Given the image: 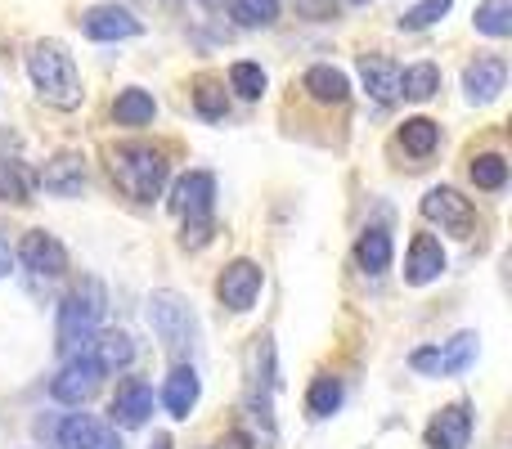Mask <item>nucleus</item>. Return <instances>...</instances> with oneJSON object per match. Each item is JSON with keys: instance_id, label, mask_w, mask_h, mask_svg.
Here are the masks:
<instances>
[{"instance_id": "f257e3e1", "label": "nucleus", "mask_w": 512, "mask_h": 449, "mask_svg": "<svg viewBox=\"0 0 512 449\" xmlns=\"http://www.w3.org/2000/svg\"><path fill=\"white\" fill-rule=\"evenodd\" d=\"M108 171H113L117 189L135 203H153L167 189V153L153 144H117L108 149Z\"/></svg>"}, {"instance_id": "f03ea898", "label": "nucleus", "mask_w": 512, "mask_h": 449, "mask_svg": "<svg viewBox=\"0 0 512 449\" xmlns=\"http://www.w3.org/2000/svg\"><path fill=\"white\" fill-rule=\"evenodd\" d=\"M27 72H32V81H36V90H41L45 104L63 108V113L81 104L77 63H72V54L63 50L59 41H36L32 54H27Z\"/></svg>"}, {"instance_id": "7ed1b4c3", "label": "nucleus", "mask_w": 512, "mask_h": 449, "mask_svg": "<svg viewBox=\"0 0 512 449\" xmlns=\"http://www.w3.org/2000/svg\"><path fill=\"white\" fill-rule=\"evenodd\" d=\"M108 310V292L99 279H81L77 288L63 297L59 306V351L63 355H81L86 342L99 333V319Z\"/></svg>"}, {"instance_id": "20e7f679", "label": "nucleus", "mask_w": 512, "mask_h": 449, "mask_svg": "<svg viewBox=\"0 0 512 449\" xmlns=\"http://www.w3.org/2000/svg\"><path fill=\"white\" fill-rule=\"evenodd\" d=\"M149 324L176 360H185V355L194 351V337H198L194 310H189V301L180 297V292H153L149 297Z\"/></svg>"}, {"instance_id": "39448f33", "label": "nucleus", "mask_w": 512, "mask_h": 449, "mask_svg": "<svg viewBox=\"0 0 512 449\" xmlns=\"http://www.w3.org/2000/svg\"><path fill=\"white\" fill-rule=\"evenodd\" d=\"M423 216L432 225L459 234V238H468L472 229H477V207H472L468 198L459 194V189H432V194L423 198Z\"/></svg>"}, {"instance_id": "423d86ee", "label": "nucleus", "mask_w": 512, "mask_h": 449, "mask_svg": "<svg viewBox=\"0 0 512 449\" xmlns=\"http://www.w3.org/2000/svg\"><path fill=\"white\" fill-rule=\"evenodd\" d=\"M99 382H104V369H99L95 360H86V355H72V360L63 364L59 378L50 382V391L59 405H86V400L99 391Z\"/></svg>"}, {"instance_id": "0eeeda50", "label": "nucleus", "mask_w": 512, "mask_h": 449, "mask_svg": "<svg viewBox=\"0 0 512 449\" xmlns=\"http://www.w3.org/2000/svg\"><path fill=\"white\" fill-rule=\"evenodd\" d=\"M212 198H216V180L207 171H189L171 189V212L185 216V221H212Z\"/></svg>"}, {"instance_id": "6e6552de", "label": "nucleus", "mask_w": 512, "mask_h": 449, "mask_svg": "<svg viewBox=\"0 0 512 449\" xmlns=\"http://www.w3.org/2000/svg\"><path fill=\"white\" fill-rule=\"evenodd\" d=\"M472 360H477V333H459L454 342L436 346V351H418L414 369L436 373V378H454V373H463Z\"/></svg>"}, {"instance_id": "1a4fd4ad", "label": "nucleus", "mask_w": 512, "mask_h": 449, "mask_svg": "<svg viewBox=\"0 0 512 449\" xmlns=\"http://www.w3.org/2000/svg\"><path fill=\"white\" fill-rule=\"evenodd\" d=\"M18 261H23L32 274L54 279V274L68 270V247H63L54 234H45V229H32V234H23V243H18Z\"/></svg>"}, {"instance_id": "9d476101", "label": "nucleus", "mask_w": 512, "mask_h": 449, "mask_svg": "<svg viewBox=\"0 0 512 449\" xmlns=\"http://www.w3.org/2000/svg\"><path fill=\"white\" fill-rule=\"evenodd\" d=\"M216 297H221L230 310H252V301L261 297V265L256 261L225 265L221 283H216Z\"/></svg>"}, {"instance_id": "9b49d317", "label": "nucleus", "mask_w": 512, "mask_h": 449, "mask_svg": "<svg viewBox=\"0 0 512 449\" xmlns=\"http://www.w3.org/2000/svg\"><path fill=\"white\" fill-rule=\"evenodd\" d=\"M63 449H122V441L113 436V427H104L90 414H68L59 427H54Z\"/></svg>"}, {"instance_id": "f8f14e48", "label": "nucleus", "mask_w": 512, "mask_h": 449, "mask_svg": "<svg viewBox=\"0 0 512 449\" xmlns=\"http://www.w3.org/2000/svg\"><path fill=\"white\" fill-rule=\"evenodd\" d=\"M113 423L117 427H144L149 423V414H153V391H149V382H140V378H126V382H117V391H113Z\"/></svg>"}, {"instance_id": "ddd939ff", "label": "nucleus", "mask_w": 512, "mask_h": 449, "mask_svg": "<svg viewBox=\"0 0 512 449\" xmlns=\"http://www.w3.org/2000/svg\"><path fill=\"white\" fill-rule=\"evenodd\" d=\"M468 436H472V409L463 405H450L432 418L427 427V449H468Z\"/></svg>"}, {"instance_id": "4468645a", "label": "nucleus", "mask_w": 512, "mask_h": 449, "mask_svg": "<svg viewBox=\"0 0 512 449\" xmlns=\"http://www.w3.org/2000/svg\"><path fill=\"white\" fill-rule=\"evenodd\" d=\"M81 27H86L90 41H126V36H140V18L122 5H95Z\"/></svg>"}, {"instance_id": "2eb2a0df", "label": "nucleus", "mask_w": 512, "mask_h": 449, "mask_svg": "<svg viewBox=\"0 0 512 449\" xmlns=\"http://www.w3.org/2000/svg\"><path fill=\"white\" fill-rule=\"evenodd\" d=\"M81 355L95 360L104 373H113V369H126V364L135 360V342H131V333H122V328H104V333L90 337Z\"/></svg>"}, {"instance_id": "dca6fc26", "label": "nucleus", "mask_w": 512, "mask_h": 449, "mask_svg": "<svg viewBox=\"0 0 512 449\" xmlns=\"http://www.w3.org/2000/svg\"><path fill=\"white\" fill-rule=\"evenodd\" d=\"M504 81H508L504 59H477V63H468V72H463V90H468L472 104H490V99H499Z\"/></svg>"}, {"instance_id": "f3484780", "label": "nucleus", "mask_w": 512, "mask_h": 449, "mask_svg": "<svg viewBox=\"0 0 512 449\" xmlns=\"http://www.w3.org/2000/svg\"><path fill=\"white\" fill-rule=\"evenodd\" d=\"M441 270H445V252H441V243H436L432 234H418L414 243H409V261H405V279L414 283V288H423V283H432V279H441Z\"/></svg>"}, {"instance_id": "a211bd4d", "label": "nucleus", "mask_w": 512, "mask_h": 449, "mask_svg": "<svg viewBox=\"0 0 512 449\" xmlns=\"http://www.w3.org/2000/svg\"><path fill=\"white\" fill-rule=\"evenodd\" d=\"M360 77H364V90H369L378 104H396L400 99V68L391 59H382V54H364Z\"/></svg>"}, {"instance_id": "6ab92c4d", "label": "nucleus", "mask_w": 512, "mask_h": 449, "mask_svg": "<svg viewBox=\"0 0 512 449\" xmlns=\"http://www.w3.org/2000/svg\"><path fill=\"white\" fill-rule=\"evenodd\" d=\"M198 373L189 369V364H176L171 369V378H167V387H162V405H167V414L171 418H189L194 414V405H198Z\"/></svg>"}, {"instance_id": "aec40b11", "label": "nucleus", "mask_w": 512, "mask_h": 449, "mask_svg": "<svg viewBox=\"0 0 512 449\" xmlns=\"http://www.w3.org/2000/svg\"><path fill=\"white\" fill-rule=\"evenodd\" d=\"M41 185L59 198H72V194H81V185H86V167H81L77 153H59V158L41 171Z\"/></svg>"}, {"instance_id": "412c9836", "label": "nucleus", "mask_w": 512, "mask_h": 449, "mask_svg": "<svg viewBox=\"0 0 512 449\" xmlns=\"http://www.w3.org/2000/svg\"><path fill=\"white\" fill-rule=\"evenodd\" d=\"M32 189H36V176L32 167H23V162L14 158H0V203H32Z\"/></svg>"}, {"instance_id": "4be33fe9", "label": "nucleus", "mask_w": 512, "mask_h": 449, "mask_svg": "<svg viewBox=\"0 0 512 449\" xmlns=\"http://www.w3.org/2000/svg\"><path fill=\"white\" fill-rule=\"evenodd\" d=\"M306 90H310V99H319V104H342V99L351 95V86H346V72L328 68V63H319V68L306 72Z\"/></svg>"}, {"instance_id": "5701e85b", "label": "nucleus", "mask_w": 512, "mask_h": 449, "mask_svg": "<svg viewBox=\"0 0 512 449\" xmlns=\"http://www.w3.org/2000/svg\"><path fill=\"white\" fill-rule=\"evenodd\" d=\"M153 113H158V108H153V95H149V90H140V86L122 90V95H117V104H113V117L122 126H144V122H153Z\"/></svg>"}, {"instance_id": "b1692460", "label": "nucleus", "mask_w": 512, "mask_h": 449, "mask_svg": "<svg viewBox=\"0 0 512 449\" xmlns=\"http://www.w3.org/2000/svg\"><path fill=\"white\" fill-rule=\"evenodd\" d=\"M400 144H405V153H414V158H427V153L441 144V126H436L432 117H409V122L400 126Z\"/></svg>"}, {"instance_id": "393cba45", "label": "nucleus", "mask_w": 512, "mask_h": 449, "mask_svg": "<svg viewBox=\"0 0 512 449\" xmlns=\"http://www.w3.org/2000/svg\"><path fill=\"white\" fill-rule=\"evenodd\" d=\"M355 261H360L369 274L387 270V265H391V238H387V229H369V234H360V243H355Z\"/></svg>"}, {"instance_id": "a878e982", "label": "nucleus", "mask_w": 512, "mask_h": 449, "mask_svg": "<svg viewBox=\"0 0 512 449\" xmlns=\"http://www.w3.org/2000/svg\"><path fill=\"white\" fill-rule=\"evenodd\" d=\"M436 90H441V72H436V63H414V68L400 72V95L405 99H432Z\"/></svg>"}, {"instance_id": "bb28decb", "label": "nucleus", "mask_w": 512, "mask_h": 449, "mask_svg": "<svg viewBox=\"0 0 512 449\" xmlns=\"http://www.w3.org/2000/svg\"><path fill=\"white\" fill-rule=\"evenodd\" d=\"M472 23H477V32H486V36H508L512 32V0H481Z\"/></svg>"}, {"instance_id": "cd10ccee", "label": "nucleus", "mask_w": 512, "mask_h": 449, "mask_svg": "<svg viewBox=\"0 0 512 449\" xmlns=\"http://www.w3.org/2000/svg\"><path fill=\"white\" fill-rule=\"evenodd\" d=\"M472 185L477 189H504L508 185V162L499 153H481L472 158Z\"/></svg>"}, {"instance_id": "c85d7f7f", "label": "nucleus", "mask_w": 512, "mask_h": 449, "mask_svg": "<svg viewBox=\"0 0 512 449\" xmlns=\"http://www.w3.org/2000/svg\"><path fill=\"white\" fill-rule=\"evenodd\" d=\"M306 405H310V414H315V418H328L337 405H342V382L328 378V373H324V378H315V387H310Z\"/></svg>"}, {"instance_id": "c756f323", "label": "nucleus", "mask_w": 512, "mask_h": 449, "mask_svg": "<svg viewBox=\"0 0 512 449\" xmlns=\"http://www.w3.org/2000/svg\"><path fill=\"white\" fill-rule=\"evenodd\" d=\"M234 18L243 27H270L279 18V0H234Z\"/></svg>"}, {"instance_id": "7c9ffc66", "label": "nucleus", "mask_w": 512, "mask_h": 449, "mask_svg": "<svg viewBox=\"0 0 512 449\" xmlns=\"http://www.w3.org/2000/svg\"><path fill=\"white\" fill-rule=\"evenodd\" d=\"M230 86L239 90L243 99H261V90H265L261 63H234V68H230Z\"/></svg>"}, {"instance_id": "2f4dec72", "label": "nucleus", "mask_w": 512, "mask_h": 449, "mask_svg": "<svg viewBox=\"0 0 512 449\" xmlns=\"http://www.w3.org/2000/svg\"><path fill=\"white\" fill-rule=\"evenodd\" d=\"M450 14V0H423V5H414L405 18H400V27H409V32H418V27H432L436 18Z\"/></svg>"}, {"instance_id": "473e14b6", "label": "nucleus", "mask_w": 512, "mask_h": 449, "mask_svg": "<svg viewBox=\"0 0 512 449\" xmlns=\"http://www.w3.org/2000/svg\"><path fill=\"white\" fill-rule=\"evenodd\" d=\"M194 104H198V113H203L207 122H221L225 108H230V104H225V90L212 86V81H203V86L194 90Z\"/></svg>"}, {"instance_id": "72a5a7b5", "label": "nucleus", "mask_w": 512, "mask_h": 449, "mask_svg": "<svg viewBox=\"0 0 512 449\" xmlns=\"http://www.w3.org/2000/svg\"><path fill=\"white\" fill-rule=\"evenodd\" d=\"M216 449H252V436L248 432H225L221 441H216Z\"/></svg>"}, {"instance_id": "f704fd0d", "label": "nucleus", "mask_w": 512, "mask_h": 449, "mask_svg": "<svg viewBox=\"0 0 512 449\" xmlns=\"http://www.w3.org/2000/svg\"><path fill=\"white\" fill-rule=\"evenodd\" d=\"M9 265H14V252H9V243L0 238V274H9Z\"/></svg>"}, {"instance_id": "c9c22d12", "label": "nucleus", "mask_w": 512, "mask_h": 449, "mask_svg": "<svg viewBox=\"0 0 512 449\" xmlns=\"http://www.w3.org/2000/svg\"><path fill=\"white\" fill-rule=\"evenodd\" d=\"M153 449H171V436H158V441H153Z\"/></svg>"}, {"instance_id": "e433bc0d", "label": "nucleus", "mask_w": 512, "mask_h": 449, "mask_svg": "<svg viewBox=\"0 0 512 449\" xmlns=\"http://www.w3.org/2000/svg\"><path fill=\"white\" fill-rule=\"evenodd\" d=\"M301 5H306V9H319V5H315V0H301Z\"/></svg>"}, {"instance_id": "4c0bfd02", "label": "nucleus", "mask_w": 512, "mask_h": 449, "mask_svg": "<svg viewBox=\"0 0 512 449\" xmlns=\"http://www.w3.org/2000/svg\"><path fill=\"white\" fill-rule=\"evenodd\" d=\"M351 5H369V0H351Z\"/></svg>"}, {"instance_id": "58836bf2", "label": "nucleus", "mask_w": 512, "mask_h": 449, "mask_svg": "<svg viewBox=\"0 0 512 449\" xmlns=\"http://www.w3.org/2000/svg\"><path fill=\"white\" fill-rule=\"evenodd\" d=\"M207 5H212V9H216V5H221V0H207Z\"/></svg>"}]
</instances>
